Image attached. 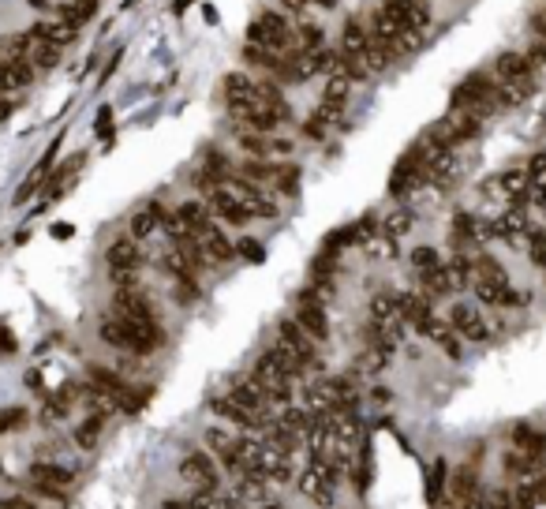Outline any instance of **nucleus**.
<instances>
[{"instance_id":"nucleus-7","label":"nucleus","mask_w":546,"mask_h":509,"mask_svg":"<svg viewBox=\"0 0 546 509\" xmlns=\"http://www.w3.org/2000/svg\"><path fill=\"white\" fill-rule=\"evenodd\" d=\"M236 142L247 158H258V161H284L292 154V139H284L281 132H247V127H236Z\"/></svg>"},{"instance_id":"nucleus-17","label":"nucleus","mask_w":546,"mask_h":509,"mask_svg":"<svg viewBox=\"0 0 546 509\" xmlns=\"http://www.w3.org/2000/svg\"><path fill=\"white\" fill-rule=\"evenodd\" d=\"M438 263H441V255L434 251V247H415V251H412V266L419 270V273L431 270V266H438Z\"/></svg>"},{"instance_id":"nucleus-18","label":"nucleus","mask_w":546,"mask_h":509,"mask_svg":"<svg viewBox=\"0 0 546 509\" xmlns=\"http://www.w3.org/2000/svg\"><path fill=\"white\" fill-rule=\"evenodd\" d=\"M206 446H210L214 453H225L228 446H232V435H228V430H206Z\"/></svg>"},{"instance_id":"nucleus-6","label":"nucleus","mask_w":546,"mask_h":509,"mask_svg":"<svg viewBox=\"0 0 546 509\" xmlns=\"http://www.w3.org/2000/svg\"><path fill=\"white\" fill-rule=\"evenodd\" d=\"M277 348H284L289 356L300 363V371L310 374L322 367V356H318V341L315 337H307L300 326H296V319H284L281 330H277Z\"/></svg>"},{"instance_id":"nucleus-14","label":"nucleus","mask_w":546,"mask_h":509,"mask_svg":"<svg viewBox=\"0 0 546 509\" xmlns=\"http://www.w3.org/2000/svg\"><path fill=\"white\" fill-rule=\"evenodd\" d=\"M210 408L221 416V420H228V423H236V427H243V430H258V420L251 412H243L236 401H232L228 394H221V397H214L210 401Z\"/></svg>"},{"instance_id":"nucleus-3","label":"nucleus","mask_w":546,"mask_h":509,"mask_svg":"<svg viewBox=\"0 0 546 509\" xmlns=\"http://www.w3.org/2000/svg\"><path fill=\"white\" fill-rule=\"evenodd\" d=\"M472 289L479 296V304H490V307H520V304H528V296L513 289L505 266L490 251H483V247L472 251Z\"/></svg>"},{"instance_id":"nucleus-1","label":"nucleus","mask_w":546,"mask_h":509,"mask_svg":"<svg viewBox=\"0 0 546 509\" xmlns=\"http://www.w3.org/2000/svg\"><path fill=\"white\" fill-rule=\"evenodd\" d=\"M221 98H225V109L236 120V127H247V132H281V124H289L292 116L277 83L251 79V75H240V72L225 75Z\"/></svg>"},{"instance_id":"nucleus-8","label":"nucleus","mask_w":546,"mask_h":509,"mask_svg":"<svg viewBox=\"0 0 546 509\" xmlns=\"http://www.w3.org/2000/svg\"><path fill=\"white\" fill-rule=\"evenodd\" d=\"M206 210H210L221 225H232V229H243L247 221H251V214H247V206L240 202V195L232 191L228 184L221 188H210L206 191Z\"/></svg>"},{"instance_id":"nucleus-9","label":"nucleus","mask_w":546,"mask_h":509,"mask_svg":"<svg viewBox=\"0 0 546 509\" xmlns=\"http://www.w3.org/2000/svg\"><path fill=\"white\" fill-rule=\"evenodd\" d=\"M225 184L240 195V202L247 206V214H251V217H277V199H273L266 188H258L247 176H240L236 168H232V176L225 180Z\"/></svg>"},{"instance_id":"nucleus-10","label":"nucleus","mask_w":546,"mask_h":509,"mask_svg":"<svg viewBox=\"0 0 546 509\" xmlns=\"http://www.w3.org/2000/svg\"><path fill=\"white\" fill-rule=\"evenodd\" d=\"M449 330L457 333L460 341H472V345H479V341H487V337H490V326H487L483 311H479L475 304H453Z\"/></svg>"},{"instance_id":"nucleus-16","label":"nucleus","mask_w":546,"mask_h":509,"mask_svg":"<svg viewBox=\"0 0 546 509\" xmlns=\"http://www.w3.org/2000/svg\"><path fill=\"white\" fill-rule=\"evenodd\" d=\"M232 505H236L232 498H217L214 491H202V494H194L184 509H232Z\"/></svg>"},{"instance_id":"nucleus-5","label":"nucleus","mask_w":546,"mask_h":509,"mask_svg":"<svg viewBox=\"0 0 546 509\" xmlns=\"http://www.w3.org/2000/svg\"><path fill=\"white\" fill-rule=\"evenodd\" d=\"M236 173L240 176H247L251 184H258V188H266L273 199L277 195H296L300 191V165H292L289 158L284 161H258V158H247L243 165H236Z\"/></svg>"},{"instance_id":"nucleus-12","label":"nucleus","mask_w":546,"mask_h":509,"mask_svg":"<svg viewBox=\"0 0 546 509\" xmlns=\"http://www.w3.org/2000/svg\"><path fill=\"white\" fill-rule=\"evenodd\" d=\"M337 483H341V476H337V472H330V468H322V464H307V472L300 476V491L315 505H333Z\"/></svg>"},{"instance_id":"nucleus-13","label":"nucleus","mask_w":546,"mask_h":509,"mask_svg":"<svg viewBox=\"0 0 546 509\" xmlns=\"http://www.w3.org/2000/svg\"><path fill=\"white\" fill-rule=\"evenodd\" d=\"M180 472H184V479H191L199 491H214V483H217V464H214V457L202 453V450L187 453L184 464H180Z\"/></svg>"},{"instance_id":"nucleus-19","label":"nucleus","mask_w":546,"mask_h":509,"mask_svg":"<svg viewBox=\"0 0 546 509\" xmlns=\"http://www.w3.org/2000/svg\"><path fill=\"white\" fill-rule=\"evenodd\" d=\"M236 255H243V258H251V263H258V258H262V247H258L255 236H243V240H236Z\"/></svg>"},{"instance_id":"nucleus-15","label":"nucleus","mask_w":546,"mask_h":509,"mask_svg":"<svg viewBox=\"0 0 546 509\" xmlns=\"http://www.w3.org/2000/svg\"><path fill=\"white\" fill-rule=\"evenodd\" d=\"M513 446H516V453L531 457V461H542V453H546V438L539 435L535 427L520 423V427H513Z\"/></svg>"},{"instance_id":"nucleus-11","label":"nucleus","mask_w":546,"mask_h":509,"mask_svg":"<svg viewBox=\"0 0 546 509\" xmlns=\"http://www.w3.org/2000/svg\"><path fill=\"white\" fill-rule=\"evenodd\" d=\"M296 326L307 333V337H315V341L322 345L330 337V319H326V304H322V296H315V292H307L303 299H300V307H296Z\"/></svg>"},{"instance_id":"nucleus-4","label":"nucleus","mask_w":546,"mask_h":509,"mask_svg":"<svg viewBox=\"0 0 546 509\" xmlns=\"http://www.w3.org/2000/svg\"><path fill=\"white\" fill-rule=\"evenodd\" d=\"M449 109L472 113V116H479V120L487 124L490 116H498L501 109H509V101H505V94L494 86V79L487 72H472L457 90H453V105Z\"/></svg>"},{"instance_id":"nucleus-2","label":"nucleus","mask_w":546,"mask_h":509,"mask_svg":"<svg viewBox=\"0 0 546 509\" xmlns=\"http://www.w3.org/2000/svg\"><path fill=\"white\" fill-rule=\"evenodd\" d=\"M487 75L505 94L509 105H520V101H528L539 90V68L531 64V57L524 49H505V53H498L494 64L487 68Z\"/></svg>"}]
</instances>
